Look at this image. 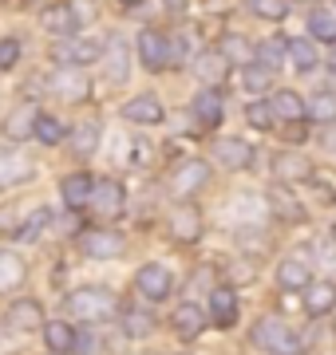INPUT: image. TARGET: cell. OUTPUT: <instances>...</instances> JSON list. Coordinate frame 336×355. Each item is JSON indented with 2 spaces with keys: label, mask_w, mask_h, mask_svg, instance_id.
Wrapping results in <instances>:
<instances>
[{
  "label": "cell",
  "mask_w": 336,
  "mask_h": 355,
  "mask_svg": "<svg viewBox=\"0 0 336 355\" xmlns=\"http://www.w3.org/2000/svg\"><path fill=\"white\" fill-rule=\"evenodd\" d=\"M56 60L60 64H72V67H87L95 60H103V44L99 40H87V36H67L64 44H56Z\"/></svg>",
  "instance_id": "4"
},
{
  "label": "cell",
  "mask_w": 336,
  "mask_h": 355,
  "mask_svg": "<svg viewBox=\"0 0 336 355\" xmlns=\"http://www.w3.org/2000/svg\"><path fill=\"white\" fill-rule=\"evenodd\" d=\"M233 214L242 217V221H258V217L265 214V202H261V198H237Z\"/></svg>",
  "instance_id": "41"
},
{
  "label": "cell",
  "mask_w": 336,
  "mask_h": 355,
  "mask_svg": "<svg viewBox=\"0 0 336 355\" xmlns=\"http://www.w3.org/2000/svg\"><path fill=\"white\" fill-rule=\"evenodd\" d=\"M333 71H336V55H333Z\"/></svg>",
  "instance_id": "45"
},
{
  "label": "cell",
  "mask_w": 336,
  "mask_h": 355,
  "mask_svg": "<svg viewBox=\"0 0 336 355\" xmlns=\"http://www.w3.org/2000/svg\"><path fill=\"white\" fill-rule=\"evenodd\" d=\"M336 308V284L333 280H317V284H305V312L309 316H324Z\"/></svg>",
  "instance_id": "18"
},
{
  "label": "cell",
  "mask_w": 336,
  "mask_h": 355,
  "mask_svg": "<svg viewBox=\"0 0 336 355\" xmlns=\"http://www.w3.org/2000/svg\"><path fill=\"white\" fill-rule=\"evenodd\" d=\"M91 190H95V182H91L87 174H67L64 182H60V198H64L67 209H83V205L91 202Z\"/></svg>",
  "instance_id": "19"
},
{
  "label": "cell",
  "mask_w": 336,
  "mask_h": 355,
  "mask_svg": "<svg viewBox=\"0 0 336 355\" xmlns=\"http://www.w3.org/2000/svg\"><path fill=\"white\" fill-rule=\"evenodd\" d=\"M285 55H289V60H293L301 71H312V67H317V60H321V51H317V44H312L309 36L285 40Z\"/></svg>",
  "instance_id": "22"
},
{
  "label": "cell",
  "mask_w": 336,
  "mask_h": 355,
  "mask_svg": "<svg viewBox=\"0 0 336 355\" xmlns=\"http://www.w3.org/2000/svg\"><path fill=\"white\" fill-rule=\"evenodd\" d=\"M32 139L44 142V146H60V142L67 139V130L60 119H52V114H40L36 119V127H32Z\"/></svg>",
  "instance_id": "30"
},
{
  "label": "cell",
  "mask_w": 336,
  "mask_h": 355,
  "mask_svg": "<svg viewBox=\"0 0 336 355\" xmlns=\"http://www.w3.org/2000/svg\"><path fill=\"white\" fill-rule=\"evenodd\" d=\"M52 91L60 95V99L79 103L83 95H87V79H83V76H56L52 79Z\"/></svg>",
  "instance_id": "34"
},
{
  "label": "cell",
  "mask_w": 336,
  "mask_h": 355,
  "mask_svg": "<svg viewBox=\"0 0 336 355\" xmlns=\"http://www.w3.org/2000/svg\"><path fill=\"white\" fill-rule=\"evenodd\" d=\"M151 331H155V316H151V312H142V308H127V312H123V336L146 340Z\"/></svg>",
  "instance_id": "29"
},
{
  "label": "cell",
  "mask_w": 336,
  "mask_h": 355,
  "mask_svg": "<svg viewBox=\"0 0 336 355\" xmlns=\"http://www.w3.org/2000/svg\"><path fill=\"white\" fill-rule=\"evenodd\" d=\"M0 355H4V343H0Z\"/></svg>",
  "instance_id": "46"
},
{
  "label": "cell",
  "mask_w": 336,
  "mask_h": 355,
  "mask_svg": "<svg viewBox=\"0 0 336 355\" xmlns=\"http://www.w3.org/2000/svg\"><path fill=\"white\" fill-rule=\"evenodd\" d=\"M269 107H273V119H285V123H301L305 119V99L297 91H277L269 99Z\"/></svg>",
  "instance_id": "23"
},
{
  "label": "cell",
  "mask_w": 336,
  "mask_h": 355,
  "mask_svg": "<svg viewBox=\"0 0 336 355\" xmlns=\"http://www.w3.org/2000/svg\"><path fill=\"white\" fill-rule=\"evenodd\" d=\"M170 233H174V237H178V241H198V237H202V214H198L194 205H174V209H170Z\"/></svg>",
  "instance_id": "11"
},
{
  "label": "cell",
  "mask_w": 336,
  "mask_h": 355,
  "mask_svg": "<svg viewBox=\"0 0 336 355\" xmlns=\"http://www.w3.org/2000/svg\"><path fill=\"white\" fill-rule=\"evenodd\" d=\"M246 119H249L258 130H265V127H273V107H269L265 99H253V103L246 107Z\"/></svg>",
  "instance_id": "39"
},
{
  "label": "cell",
  "mask_w": 336,
  "mask_h": 355,
  "mask_svg": "<svg viewBox=\"0 0 336 355\" xmlns=\"http://www.w3.org/2000/svg\"><path fill=\"white\" fill-rule=\"evenodd\" d=\"M242 83H246V91H258V95H261V91H265V87H269V71H265V67H253V64H249L246 67V76H242Z\"/></svg>",
  "instance_id": "42"
},
{
  "label": "cell",
  "mask_w": 336,
  "mask_h": 355,
  "mask_svg": "<svg viewBox=\"0 0 336 355\" xmlns=\"http://www.w3.org/2000/svg\"><path fill=\"white\" fill-rule=\"evenodd\" d=\"M206 178H210V166L202 162V158H194V162H182L178 170H174L170 186H174V193H178V198H186V193L202 190V186H206Z\"/></svg>",
  "instance_id": "13"
},
{
  "label": "cell",
  "mask_w": 336,
  "mask_h": 355,
  "mask_svg": "<svg viewBox=\"0 0 336 355\" xmlns=\"http://www.w3.org/2000/svg\"><path fill=\"white\" fill-rule=\"evenodd\" d=\"M83 8H79V4H52V8H48V12H44V28H48V32H56V36H72V32H76L79 24H83Z\"/></svg>",
  "instance_id": "9"
},
{
  "label": "cell",
  "mask_w": 336,
  "mask_h": 355,
  "mask_svg": "<svg viewBox=\"0 0 336 355\" xmlns=\"http://www.w3.org/2000/svg\"><path fill=\"white\" fill-rule=\"evenodd\" d=\"M333 312H336V308H333Z\"/></svg>",
  "instance_id": "49"
},
{
  "label": "cell",
  "mask_w": 336,
  "mask_h": 355,
  "mask_svg": "<svg viewBox=\"0 0 336 355\" xmlns=\"http://www.w3.org/2000/svg\"><path fill=\"white\" fill-rule=\"evenodd\" d=\"M226 71H230V60L221 51H202V55H194V76H202L206 83L226 79Z\"/></svg>",
  "instance_id": "26"
},
{
  "label": "cell",
  "mask_w": 336,
  "mask_h": 355,
  "mask_svg": "<svg viewBox=\"0 0 336 355\" xmlns=\"http://www.w3.org/2000/svg\"><path fill=\"white\" fill-rule=\"evenodd\" d=\"M253 16H265V20H281L289 16V0H249Z\"/></svg>",
  "instance_id": "38"
},
{
  "label": "cell",
  "mask_w": 336,
  "mask_h": 355,
  "mask_svg": "<svg viewBox=\"0 0 336 355\" xmlns=\"http://www.w3.org/2000/svg\"><path fill=\"white\" fill-rule=\"evenodd\" d=\"M87 205H95V214L103 217V221L123 217V214H127V190H123V182H115V178L95 182V190H91V202Z\"/></svg>",
  "instance_id": "3"
},
{
  "label": "cell",
  "mask_w": 336,
  "mask_h": 355,
  "mask_svg": "<svg viewBox=\"0 0 336 355\" xmlns=\"http://www.w3.org/2000/svg\"><path fill=\"white\" fill-rule=\"evenodd\" d=\"M214 158H218L226 170H246L249 162H253V146H249L246 139H218L214 142Z\"/></svg>",
  "instance_id": "10"
},
{
  "label": "cell",
  "mask_w": 336,
  "mask_h": 355,
  "mask_svg": "<svg viewBox=\"0 0 336 355\" xmlns=\"http://www.w3.org/2000/svg\"><path fill=\"white\" fill-rule=\"evenodd\" d=\"M170 324H174V331H178L182 340H194V336H202V328H206V312H202L194 300H186V304L174 308Z\"/></svg>",
  "instance_id": "15"
},
{
  "label": "cell",
  "mask_w": 336,
  "mask_h": 355,
  "mask_svg": "<svg viewBox=\"0 0 336 355\" xmlns=\"http://www.w3.org/2000/svg\"><path fill=\"white\" fill-rule=\"evenodd\" d=\"M253 51H258L261 67H265V71H273V67H281V60H285V40H261Z\"/></svg>",
  "instance_id": "36"
},
{
  "label": "cell",
  "mask_w": 336,
  "mask_h": 355,
  "mask_svg": "<svg viewBox=\"0 0 336 355\" xmlns=\"http://www.w3.org/2000/svg\"><path fill=\"white\" fill-rule=\"evenodd\" d=\"M67 312L76 320H103L115 312V296L107 288H76L67 296Z\"/></svg>",
  "instance_id": "2"
},
{
  "label": "cell",
  "mask_w": 336,
  "mask_h": 355,
  "mask_svg": "<svg viewBox=\"0 0 336 355\" xmlns=\"http://www.w3.org/2000/svg\"><path fill=\"white\" fill-rule=\"evenodd\" d=\"M24 277H28L24 261H20L16 253H8V249H0V292L20 288V284H24Z\"/></svg>",
  "instance_id": "25"
},
{
  "label": "cell",
  "mask_w": 336,
  "mask_h": 355,
  "mask_svg": "<svg viewBox=\"0 0 336 355\" xmlns=\"http://www.w3.org/2000/svg\"><path fill=\"white\" fill-rule=\"evenodd\" d=\"M99 135H103V127L95 123V119H83L76 130H72V139H67V146L79 154V158H91V154L99 150Z\"/></svg>",
  "instance_id": "21"
},
{
  "label": "cell",
  "mask_w": 336,
  "mask_h": 355,
  "mask_svg": "<svg viewBox=\"0 0 336 355\" xmlns=\"http://www.w3.org/2000/svg\"><path fill=\"white\" fill-rule=\"evenodd\" d=\"M135 288H139L146 300H167L170 288H174V277H170L167 265L151 261V265H142L139 272H135Z\"/></svg>",
  "instance_id": "5"
},
{
  "label": "cell",
  "mask_w": 336,
  "mask_h": 355,
  "mask_svg": "<svg viewBox=\"0 0 336 355\" xmlns=\"http://www.w3.org/2000/svg\"><path fill=\"white\" fill-rule=\"evenodd\" d=\"M221 55H226V60H230V64H253V55H258V51H253V48H249V40L246 36H226V40H221Z\"/></svg>",
  "instance_id": "33"
},
{
  "label": "cell",
  "mask_w": 336,
  "mask_h": 355,
  "mask_svg": "<svg viewBox=\"0 0 336 355\" xmlns=\"http://www.w3.org/2000/svg\"><path fill=\"white\" fill-rule=\"evenodd\" d=\"M249 277H253V268H246V265L233 268V280H249Z\"/></svg>",
  "instance_id": "44"
},
{
  "label": "cell",
  "mask_w": 336,
  "mask_h": 355,
  "mask_svg": "<svg viewBox=\"0 0 336 355\" xmlns=\"http://www.w3.org/2000/svg\"><path fill=\"white\" fill-rule=\"evenodd\" d=\"M16 60H20V40H0V71L16 67Z\"/></svg>",
  "instance_id": "43"
},
{
  "label": "cell",
  "mask_w": 336,
  "mask_h": 355,
  "mask_svg": "<svg viewBox=\"0 0 336 355\" xmlns=\"http://www.w3.org/2000/svg\"><path fill=\"white\" fill-rule=\"evenodd\" d=\"M253 343L265 355H305V340L277 316H265L253 324Z\"/></svg>",
  "instance_id": "1"
},
{
  "label": "cell",
  "mask_w": 336,
  "mask_h": 355,
  "mask_svg": "<svg viewBox=\"0 0 336 355\" xmlns=\"http://www.w3.org/2000/svg\"><path fill=\"white\" fill-rule=\"evenodd\" d=\"M309 40H321V44H336V16L333 12H317L309 20Z\"/></svg>",
  "instance_id": "35"
},
{
  "label": "cell",
  "mask_w": 336,
  "mask_h": 355,
  "mask_svg": "<svg viewBox=\"0 0 336 355\" xmlns=\"http://www.w3.org/2000/svg\"><path fill=\"white\" fill-rule=\"evenodd\" d=\"M127 4H131V0H127Z\"/></svg>",
  "instance_id": "48"
},
{
  "label": "cell",
  "mask_w": 336,
  "mask_h": 355,
  "mask_svg": "<svg viewBox=\"0 0 336 355\" xmlns=\"http://www.w3.org/2000/svg\"><path fill=\"white\" fill-rule=\"evenodd\" d=\"M273 174L281 178V182H305V178H312V162L305 158V154H277L273 158Z\"/></svg>",
  "instance_id": "20"
},
{
  "label": "cell",
  "mask_w": 336,
  "mask_h": 355,
  "mask_svg": "<svg viewBox=\"0 0 336 355\" xmlns=\"http://www.w3.org/2000/svg\"><path fill=\"white\" fill-rule=\"evenodd\" d=\"M44 229H48V209H36L28 221H20V225H16V237H20V241H36Z\"/></svg>",
  "instance_id": "37"
},
{
  "label": "cell",
  "mask_w": 336,
  "mask_h": 355,
  "mask_svg": "<svg viewBox=\"0 0 336 355\" xmlns=\"http://www.w3.org/2000/svg\"><path fill=\"white\" fill-rule=\"evenodd\" d=\"M32 158L20 150H0V186H20V182H28L32 178Z\"/></svg>",
  "instance_id": "14"
},
{
  "label": "cell",
  "mask_w": 336,
  "mask_h": 355,
  "mask_svg": "<svg viewBox=\"0 0 336 355\" xmlns=\"http://www.w3.org/2000/svg\"><path fill=\"white\" fill-rule=\"evenodd\" d=\"M79 245L91 261H111V257H123V249H127L123 233H115V229H91V233H83Z\"/></svg>",
  "instance_id": "6"
},
{
  "label": "cell",
  "mask_w": 336,
  "mask_h": 355,
  "mask_svg": "<svg viewBox=\"0 0 336 355\" xmlns=\"http://www.w3.org/2000/svg\"><path fill=\"white\" fill-rule=\"evenodd\" d=\"M333 150H336V139H333Z\"/></svg>",
  "instance_id": "47"
},
{
  "label": "cell",
  "mask_w": 336,
  "mask_h": 355,
  "mask_svg": "<svg viewBox=\"0 0 336 355\" xmlns=\"http://www.w3.org/2000/svg\"><path fill=\"white\" fill-rule=\"evenodd\" d=\"M305 114L312 123H336V91H317L312 103L305 107Z\"/></svg>",
  "instance_id": "31"
},
{
  "label": "cell",
  "mask_w": 336,
  "mask_h": 355,
  "mask_svg": "<svg viewBox=\"0 0 336 355\" xmlns=\"http://www.w3.org/2000/svg\"><path fill=\"white\" fill-rule=\"evenodd\" d=\"M277 284H281V288H289V292L312 284V280H309V265H305L301 257H285L281 265H277Z\"/></svg>",
  "instance_id": "24"
},
{
  "label": "cell",
  "mask_w": 336,
  "mask_h": 355,
  "mask_svg": "<svg viewBox=\"0 0 336 355\" xmlns=\"http://www.w3.org/2000/svg\"><path fill=\"white\" fill-rule=\"evenodd\" d=\"M123 114H127L131 123H139V127H155V123H162V119H167V107H162V99H158V95L142 91V95H135V99L123 107Z\"/></svg>",
  "instance_id": "8"
},
{
  "label": "cell",
  "mask_w": 336,
  "mask_h": 355,
  "mask_svg": "<svg viewBox=\"0 0 336 355\" xmlns=\"http://www.w3.org/2000/svg\"><path fill=\"white\" fill-rule=\"evenodd\" d=\"M103 55H107V67H111V79H123L127 76V51H123V44H111V48H103Z\"/></svg>",
  "instance_id": "40"
},
{
  "label": "cell",
  "mask_w": 336,
  "mask_h": 355,
  "mask_svg": "<svg viewBox=\"0 0 336 355\" xmlns=\"http://www.w3.org/2000/svg\"><path fill=\"white\" fill-rule=\"evenodd\" d=\"M269 205H273V214L285 217V221H301V217H305V209L297 205V198H293L289 190H281V186L269 190Z\"/></svg>",
  "instance_id": "32"
},
{
  "label": "cell",
  "mask_w": 336,
  "mask_h": 355,
  "mask_svg": "<svg viewBox=\"0 0 336 355\" xmlns=\"http://www.w3.org/2000/svg\"><path fill=\"white\" fill-rule=\"evenodd\" d=\"M44 340H48V347H52L56 355H67L76 347V328H67L64 320H48V324H44Z\"/></svg>",
  "instance_id": "28"
},
{
  "label": "cell",
  "mask_w": 336,
  "mask_h": 355,
  "mask_svg": "<svg viewBox=\"0 0 336 355\" xmlns=\"http://www.w3.org/2000/svg\"><path fill=\"white\" fill-rule=\"evenodd\" d=\"M210 320H214L218 328H233V324H237V296H233V288L210 292Z\"/></svg>",
  "instance_id": "17"
},
{
  "label": "cell",
  "mask_w": 336,
  "mask_h": 355,
  "mask_svg": "<svg viewBox=\"0 0 336 355\" xmlns=\"http://www.w3.org/2000/svg\"><path fill=\"white\" fill-rule=\"evenodd\" d=\"M36 107H16L12 114H8V119H4V135H8V139H32V127H36Z\"/></svg>",
  "instance_id": "27"
},
{
  "label": "cell",
  "mask_w": 336,
  "mask_h": 355,
  "mask_svg": "<svg viewBox=\"0 0 336 355\" xmlns=\"http://www.w3.org/2000/svg\"><path fill=\"white\" fill-rule=\"evenodd\" d=\"M190 111H194V119L202 123V127H218L221 114H226V99H221L218 87H206V91H198V95H194Z\"/></svg>",
  "instance_id": "12"
},
{
  "label": "cell",
  "mask_w": 336,
  "mask_h": 355,
  "mask_svg": "<svg viewBox=\"0 0 336 355\" xmlns=\"http://www.w3.org/2000/svg\"><path fill=\"white\" fill-rule=\"evenodd\" d=\"M8 324H12L16 331H44V308L36 304V300H12V308H8Z\"/></svg>",
  "instance_id": "16"
},
{
  "label": "cell",
  "mask_w": 336,
  "mask_h": 355,
  "mask_svg": "<svg viewBox=\"0 0 336 355\" xmlns=\"http://www.w3.org/2000/svg\"><path fill=\"white\" fill-rule=\"evenodd\" d=\"M139 60L151 67V71H162V67L170 64V40L162 36V32H155V28L139 32Z\"/></svg>",
  "instance_id": "7"
}]
</instances>
